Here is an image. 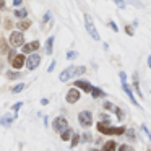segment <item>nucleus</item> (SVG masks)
<instances>
[{
	"instance_id": "2eb2a0df",
	"label": "nucleus",
	"mask_w": 151,
	"mask_h": 151,
	"mask_svg": "<svg viewBox=\"0 0 151 151\" xmlns=\"http://www.w3.org/2000/svg\"><path fill=\"white\" fill-rule=\"evenodd\" d=\"M115 148H117V143H115L114 140L107 141V143H104V146H102L101 151H115Z\"/></svg>"
},
{
	"instance_id": "79ce46f5",
	"label": "nucleus",
	"mask_w": 151,
	"mask_h": 151,
	"mask_svg": "<svg viewBox=\"0 0 151 151\" xmlns=\"http://www.w3.org/2000/svg\"><path fill=\"white\" fill-rule=\"evenodd\" d=\"M148 151H151V150H148Z\"/></svg>"
},
{
	"instance_id": "4be33fe9",
	"label": "nucleus",
	"mask_w": 151,
	"mask_h": 151,
	"mask_svg": "<svg viewBox=\"0 0 151 151\" xmlns=\"http://www.w3.org/2000/svg\"><path fill=\"white\" fill-rule=\"evenodd\" d=\"M24 89V83H18V85H15L13 88H12V93H20Z\"/></svg>"
},
{
	"instance_id": "423d86ee",
	"label": "nucleus",
	"mask_w": 151,
	"mask_h": 151,
	"mask_svg": "<svg viewBox=\"0 0 151 151\" xmlns=\"http://www.w3.org/2000/svg\"><path fill=\"white\" fill-rule=\"evenodd\" d=\"M39 63H41V55H39V54H36V52L29 54V57L24 60V65H26L28 70H36Z\"/></svg>"
},
{
	"instance_id": "f03ea898",
	"label": "nucleus",
	"mask_w": 151,
	"mask_h": 151,
	"mask_svg": "<svg viewBox=\"0 0 151 151\" xmlns=\"http://www.w3.org/2000/svg\"><path fill=\"white\" fill-rule=\"evenodd\" d=\"M96 127H98V130L104 135H124L125 130H127L125 127H109V124L106 125L104 122H99Z\"/></svg>"
},
{
	"instance_id": "bb28decb",
	"label": "nucleus",
	"mask_w": 151,
	"mask_h": 151,
	"mask_svg": "<svg viewBox=\"0 0 151 151\" xmlns=\"http://www.w3.org/2000/svg\"><path fill=\"white\" fill-rule=\"evenodd\" d=\"M7 76H8V78H10V80H17V78H20V73H15V72H8L7 73Z\"/></svg>"
},
{
	"instance_id": "0eeeda50",
	"label": "nucleus",
	"mask_w": 151,
	"mask_h": 151,
	"mask_svg": "<svg viewBox=\"0 0 151 151\" xmlns=\"http://www.w3.org/2000/svg\"><path fill=\"white\" fill-rule=\"evenodd\" d=\"M10 44L13 47H21V46H23V44H24L23 33H21V31H13L12 36H10Z\"/></svg>"
},
{
	"instance_id": "f3484780",
	"label": "nucleus",
	"mask_w": 151,
	"mask_h": 151,
	"mask_svg": "<svg viewBox=\"0 0 151 151\" xmlns=\"http://www.w3.org/2000/svg\"><path fill=\"white\" fill-rule=\"evenodd\" d=\"M91 94H93V98H94V99H99V98H102V96H106L102 89L94 88V86H93V89H91Z\"/></svg>"
},
{
	"instance_id": "f257e3e1",
	"label": "nucleus",
	"mask_w": 151,
	"mask_h": 151,
	"mask_svg": "<svg viewBox=\"0 0 151 151\" xmlns=\"http://www.w3.org/2000/svg\"><path fill=\"white\" fill-rule=\"evenodd\" d=\"M85 72H86L85 67H68V68H65L62 73H60V81H68L70 78L83 75Z\"/></svg>"
},
{
	"instance_id": "ddd939ff",
	"label": "nucleus",
	"mask_w": 151,
	"mask_h": 151,
	"mask_svg": "<svg viewBox=\"0 0 151 151\" xmlns=\"http://www.w3.org/2000/svg\"><path fill=\"white\" fill-rule=\"evenodd\" d=\"M54 41H55V37L54 36H50L49 39L46 41V54L47 55H50L52 54V47H54Z\"/></svg>"
},
{
	"instance_id": "b1692460",
	"label": "nucleus",
	"mask_w": 151,
	"mask_h": 151,
	"mask_svg": "<svg viewBox=\"0 0 151 151\" xmlns=\"http://www.w3.org/2000/svg\"><path fill=\"white\" fill-rule=\"evenodd\" d=\"M114 112H115V115H117L119 120H122V119H124V111H122L120 107H115V109H114Z\"/></svg>"
},
{
	"instance_id": "6ab92c4d",
	"label": "nucleus",
	"mask_w": 151,
	"mask_h": 151,
	"mask_svg": "<svg viewBox=\"0 0 151 151\" xmlns=\"http://www.w3.org/2000/svg\"><path fill=\"white\" fill-rule=\"evenodd\" d=\"M133 88L137 91L138 96H141V91H140V85H138V73H133Z\"/></svg>"
},
{
	"instance_id": "2f4dec72",
	"label": "nucleus",
	"mask_w": 151,
	"mask_h": 151,
	"mask_svg": "<svg viewBox=\"0 0 151 151\" xmlns=\"http://www.w3.org/2000/svg\"><path fill=\"white\" fill-rule=\"evenodd\" d=\"M0 50H4V52L7 50V41L5 39H0Z\"/></svg>"
},
{
	"instance_id": "412c9836",
	"label": "nucleus",
	"mask_w": 151,
	"mask_h": 151,
	"mask_svg": "<svg viewBox=\"0 0 151 151\" xmlns=\"http://www.w3.org/2000/svg\"><path fill=\"white\" fill-rule=\"evenodd\" d=\"M80 140H81V138H80V135H78V133H73V135H72V145H70V146L75 148L76 145L80 143Z\"/></svg>"
},
{
	"instance_id": "f704fd0d",
	"label": "nucleus",
	"mask_w": 151,
	"mask_h": 151,
	"mask_svg": "<svg viewBox=\"0 0 151 151\" xmlns=\"http://www.w3.org/2000/svg\"><path fill=\"white\" fill-rule=\"evenodd\" d=\"M83 140H85V141H91V133H83Z\"/></svg>"
},
{
	"instance_id": "7c9ffc66",
	"label": "nucleus",
	"mask_w": 151,
	"mask_h": 151,
	"mask_svg": "<svg viewBox=\"0 0 151 151\" xmlns=\"http://www.w3.org/2000/svg\"><path fill=\"white\" fill-rule=\"evenodd\" d=\"M23 106V102H17V104H13L12 106V109H13V112H17L18 114V111H20V107Z\"/></svg>"
},
{
	"instance_id": "393cba45",
	"label": "nucleus",
	"mask_w": 151,
	"mask_h": 151,
	"mask_svg": "<svg viewBox=\"0 0 151 151\" xmlns=\"http://www.w3.org/2000/svg\"><path fill=\"white\" fill-rule=\"evenodd\" d=\"M76 57H78V52H76V50H68V52H67V59H76Z\"/></svg>"
},
{
	"instance_id": "ea45409f",
	"label": "nucleus",
	"mask_w": 151,
	"mask_h": 151,
	"mask_svg": "<svg viewBox=\"0 0 151 151\" xmlns=\"http://www.w3.org/2000/svg\"><path fill=\"white\" fill-rule=\"evenodd\" d=\"M148 65H150V68H151V55L148 57Z\"/></svg>"
},
{
	"instance_id": "72a5a7b5",
	"label": "nucleus",
	"mask_w": 151,
	"mask_h": 151,
	"mask_svg": "<svg viewBox=\"0 0 151 151\" xmlns=\"http://www.w3.org/2000/svg\"><path fill=\"white\" fill-rule=\"evenodd\" d=\"M49 20H50V12H47V13L44 15V18H42V23H47Z\"/></svg>"
},
{
	"instance_id": "9b49d317",
	"label": "nucleus",
	"mask_w": 151,
	"mask_h": 151,
	"mask_svg": "<svg viewBox=\"0 0 151 151\" xmlns=\"http://www.w3.org/2000/svg\"><path fill=\"white\" fill-rule=\"evenodd\" d=\"M80 91L76 88H73V89H70L68 93H67V102L68 104H75V102H78V99H80Z\"/></svg>"
},
{
	"instance_id": "39448f33",
	"label": "nucleus",
	"mask_w": 151,
	"mask_h": 151,
	"mask_svg": "<svg viewBox=\"0 0 151 151\" xmlns=\"http://www.w3.org/2000/svg\"><path fill=\"white\" fill-rule=\"evenodd\" d=\"M78 122H80V125L81 127H91L93 125V114L89 111H81L78 114Z\"/></svg>"
},
{
	"instance_id": "9d476101",
	"label": "nucleus",
	"mask_w": 151,
	"mask_h": 151,
	"mask_svg": "<svg viewBox=\"0 0 151 151\" xmlns=\"http://www.w3.org/2000/svg\"><path fill=\"white\" fill-rule=\"evenodd\" d=\"M24 60H26V59H24L23 54H17V55H15L13 59L10 60V62H12V67H13L15 70H20L21 67L24 65Z\"/></svg>"
},
{
	"instance_id": "6e6552de",
	"label": "nucleus",
	"mask_w": 151,
	"mask_h": 151,
	"mask_svg": "<svg viewBox=\"0 0 151 151\" xmlns=\"http://www.w3.org/2000/svg\"><path fill=\"white\" fill-rule=\"evenodd\" d=\"M52 128L55 132H63L65 128H68V120L65 117H55L52 122Z\"/></svg>"
},
{
	"instance_id": "4c0bfd02",
	"label": "nucleus",
	"mask_w": 151,
	"mask_h": 151,
	"mask_svg": "<svg viewBox=\"0 0 151 151\" xmlns=\"http://www.w3.org/2000/svg\"><path fill=\"white\" fill-rule=\"evenodd\" d=\"M5 8V0H0V10H4Z\"/></svg>"
},
{
	"instance_id": "dca6fc26",
	"label": "nucleus",
	"mask_w": 151,
	"mask_h": 151,
	"mask_svg": "<svg viewBox=\"0 0 151 151\" xmlns=\"http://www.w3.org/2000/svg\"><path fill=\"white\" fill-rule=\"evenodd\" d=\"M72 135H73V130L68 127V128H65V130L62 132V135H60V138H62L63 141H68L70 138H72Z\"/></svg>"
},
{
	"instance_id": "1a4fd4ad",
	"label": "nucleus",
	"mask_w": 151,
	"mask_h": 151,
	"mask_svg": "<svg viewBox=\"0 0 151 151\" xmlns=\"http://www.w3.org/2000/svg\"><path fill=\"white\" fill-rule=\"evenodd\" d=\"M21 47H23V54H34L41 47V42L39 41H33L29 44H23Z\"/></svg>"
},
{
	"instance_id": "473e14b6",
	"label": "nucleus",
	"mask_w": 151,
	"mask_h": 151,
	"mask_svg": "<svg viewBox=\"0 0 151 151\" xmlns=\"http://www.w3.org/2000/svg\"><path fill=\"white\" fill-rule=\"evenodd\" d=\"M125 31H127V34H128V36H133V29H132V26H130V24H127V26H125Z\"/></svg>"
},
{
	"instance_id": "a19ab883",
	"label": "nucleus",
	"mask_w": 151,
	"mask_h": 151,
	"mask_svg": "<svg viewBox=\"0 0 151 151\" xmlns=\"http://www.w3.org/2000/svg\"><path fill=\"white\" fill-rule=\"evenodd\" d=\"M89 151H99V150H96V148H91V150H89Z\"/></svg>"
},
{
	"instance_id": "a878e982",
	"label": "nucleus",
	"mask_w": 151,
	"mask_h": 151,
	"mask_svg": "<svg viewBox=\"0 0 151 151\" xmlns=\"http://www.w3.org/2000/svg\"><path fill=\"white\" fill-rule=\"evenodd\" d=\"M112 2H114L119 8H125V7H127V5H125V0H112Z\"/></svg>"
},
{
	"instance_id": "c756f323",
	"label": "nucleus",
	"mask_w": 151,
	"mask_h": 151,
	"mask_svg": "<svg viewBox=\"0 0 151 151\" xmlns=\"http://www.w3.org/2000/svg\"><path fill=\"white\" fill-rule=\"evenodd\" d=\"M141 130H143L145 133L148 135V138H150V140H151V132H150V128H148V127H146V125H145V124L141 125Z\"/></svg>"
},
{
	"instance_id": "f8f14e48",
	"label": "nucleus",
	"mask_w": 151,
	"mask_h": 151,
	"mask_svg": "<svg viewBox=\"0 0 151 151\" xmlns=\"http://www.w3.org/2000/svg\"><path fill=\"white\" fill-rule=\"evenodd\" d=\"M75 86L76 88H81L85 93H91V89H93V85L89 81H86V80H81V78H78L75 81Z\"/></svg>"
},
{
	"instance_id": "aec40b11",
	"label": "nucleus",
	"mask_w": 151,
	"mask_h": 151,
	"mask_svg": "<svg viewBox=\"0 0 151 151\" xmlns=\"http://www.w3.org/2000/svg\"><path fill=\"white\" fill-rule=\"evenodd\" d=\"M15 17H17V18H26V17H28L26 8H21V10H15Z\"/></svg>"
},
{
	"instance_id": "20e7f679",
	"label": "nucleus",
	"mask_w": 151,
	"mask_h": 151,
	"mask_svg": "<svg viewBox=\"0 0 151 151\" xmlns=\"http://www.w3.org/2000/svg\"><path fill=\"white\" fill-rule=\"evenodd\" d=\"M85 28H86V31H88V34H89V36H91L94 41H99V39H101V37H99L98 29H96V26H94V23H93L91 15H88V13L85 15Z\"/></svg>"
},
{
	"instance_id": "c85d7f7f",
	"label": "nucleus",
	"mask_w": 151,
	"mask_h": 151,
	"mask_svg": "<svg viewBox=\"0 0 151 151\" xmlns=\"http://www.w3.org/2000/svg\"><path fill=\"white\" fill-rule=\"evenodd\" d=\"M104 107H106V109H107V111H114V109H115V106H114V104H112V102H109V101H106V102H104Z\"/></svg>"
},
{
	"instance_id": "4468645a",
	"label": "nucleus",
	"mask_w": 151,
	"mask_h": 151,
	"mask_svg": "<svg viewBox=\"0 0 151 151\" xmlns=\"http://www.w3.org/2000/svg\"><path fill=\"white\" fill-rule=\"evenodd\" d=\"M13 122H15V117H8V115H4L0 119V125H4V127H10Z\"/></svg>"
},
{
	"instance_id": "7ed1b4c3",
	"label": "nucleus",
	"mask_w": 151,
	"mask_h": 151,
	"mask_svg": "<svg viewBox=\"0 0 151 151\" xmlns=\"http://www.w3.org/2000/svg\"><path fill=\"white\" fill-rule=\"evenodd\" d=\"M120 80H122V89L125 91V94L128 96V99H130L132 102H133V106H137L138 109H141V106H140V102L135 99V96H133V91L130 89V86H128V83H127V75H125L124 72H120Z\"/></svg>"
},
{
	"instance_id": "5701e85b",
	"label": "nucleus",
	"mask_w": 151,
	"mask_h": 151,
	"mask_svg": "<svg viewBox=\"0 0 151 151\" xmlns=\"http://www.w3.org/2000/svg\"><path fill=\"white\" fill-rule=\"evenodd\" d=\"M125 135H127L128 140H133V141H135V138H137V137H135V130H133V128H128V130H125Z\"/></svg>"
},
{
	"instance_id": "c9c22d12",
	"label": "nucleus",
	"mask_w": 151,
	"mask_h": 151,
	"mask_svg": "<svg viewBox=\"0 0 151 151\" xmlns=\"http://www.w3.org/2000/svg\"><path fill=\"white\" fill-rule=\"evenodd\" d=\"M109 26L112 28V31H119V28H117V24L114 23V21H111V23H109Z\"/></svg>"
},
{
	"instance_id": "a211bd4d",
	"label": "nucleus",
	"mask_w": 151,
	"mask_h": 151,
	"mask_svg": "<svg viewBox=\"0 0 151 151\" xmlns=\"http://www.w3.org/2000/svg\"><path fill=\"white\" fill-rule=\"evenodd\" d=\"M17 26H18V29H20V31H24V29H28V28L31 26V21L29 20H23V21H20Z\"/></svg>"
},
{
	"instance_id": "e433bc0d",
	"label": "nucleus",
	"mask_w": 151,
	"mask_h": 151,
	"mask_svg": "<svg viewBox=\"0 0 151 151\" xmlns=\"http://www.w3.org/2000/svg\"><path fill=\"white\" fill-rule=\"evenodd\" d=\"M54 68H55V62H50V65H49V70H47V72H52Z\"/></svg>"
},
{
	"instance_id": "cd10ccee",
	"label": "nucleus",
	"mask_w": 151,
	"mask_h": 151,
	"mask_svg": "<svg viewBox=\"0 0 151 151\" xmlns=\"http://www.w3.org/2000/svg\"><path fill=\"white\" fill-rule=\"evenodd\" d=\"M119 151H135L132 146H128V145H120L119 146Z\"/></svg>"
},
{
	"instance_id": "58836bf2",
	"label": "nucleus",
	"mask_w": 151,
	"mask_h": 151,
	"mask_svg": "<svg viewBox=\"0 0 151 151\" xmlns=\"http://www.w3.org/2000/svg\"><path fill=\"white\" fill-rule=\"evenodd\" d=\"M13 5H15V7H18V5H21V0H13Z\"/></svg>"
}]
</instances>
